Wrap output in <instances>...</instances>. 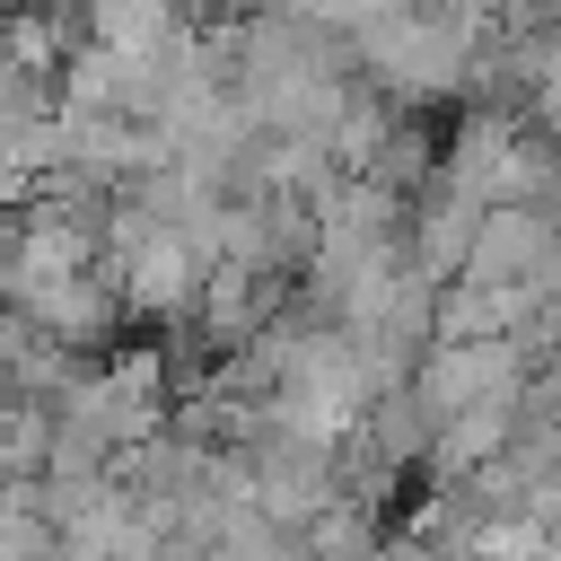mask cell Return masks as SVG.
Wrapping results in <instances>:
<instances>
[{"label":"cell","instance_id":"277c9868","mask_svg":"<svg viewBox=\"0 0 561 561\" xmlns=\"http://www.w3.org/2000/svg\"><path fill=\"white\" fill-rule=\"evenodd\" d=\"M438 175V140H430V123H412V114H394V131L368 149V167H359V184H377V193H394V202H412L421 184Z\"/></svg>","mask_w":561,"mask_h":561},{"label":"cell","instance_id":"6da1fadb","mask_svg":"<svg viewBox=\"0 0 561 561\" xmlns=\"http://www.w3.org/2000/svg\"><path fill=\"white\" fill-rule=\"evenodd\" d=\"M403 386L430 421H447V412H473V403H517L526 359H517V342H430Z\"/></svg>","mask_w":561,"mask_h":561},{"label":"cell","instance_id":"7a4b0ae2","mask_svg":"<svg viewBox=\"0 0 561 561\" xmlns=\"http://www.w3.org/2000/svg\"><path fill=\"white\" fill-rule=\"evenodd\" d=\"M114 272V298H123V316H140V324H184L193 316V289H202V254L184 245V237H167V228H149L131 254H114L105 263Z\"/></svg>","mask_w":561,"mask_h":561},{"label":"cell","instance_id":"3957f363","mask_svg":"<svg viewBox=\"0 0 561 561\" xmlns=\"http://www.w3.org/2000/svg\"><path fill=\"white\" fill-rule=\"evenodd\" d=\"M79 44H105L123 61L175 70L184 44H193V9L184 0H79Z\"/></svg>","mask_w":561,"mask_h":561}]
</instances>
